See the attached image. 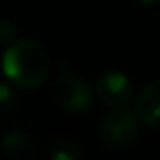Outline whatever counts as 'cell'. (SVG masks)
Masks as SVG:
<instances>
[{
	"mask_svg": "<svg viewBox=\"0 0 160 160\" xmlns=\"http://www.w3.org/2000/svg\"><path fill=\"white\" fill-rule=\"evenodd\" d=\"M49 158L51 160H79L81 158V146L71 136H57L49 146Z\"/></svg>",
	"mask_w": 160,
	"mask_h": 160,
	"instance_id": "7",
	"label": "cell"
},
{
	"mask_svg": "<svg viewBox=\"0 0 160 160\" xmlns=\"http://www.w3.org/2000/svg\"><path fill=\"white\" fill-rule=\"evenodd\" d=\"M99 144L109 152H124L138 138V120L130 109H109L99 122Z\"/></svg>",
	"mask_w": 160,
	"mask_h": 160,
	"instance_id": "2",
	"label": "cell"
},
{
	"mask_svg": "<svg viewBox=\"0 0 160 160\" xmlns=\"http://www.w3.org/2000/svg\"><path fill=\"white\" fill-rule=\"evenodd\" d=\"M95 95L109 109H124L132 102L134 91H132L130 79L124 73L109 69L99 73L98 81H95Z\"/></svg>",
	"mask_w": 160,
	"mask_h": 160,
	"instance_id": "4",
	"label": "cell"
},
{
	"mask_svg": "<svg viewBox=\"0 0 160 160\" xmlns=\"http://www.w3.org/2000/svg\"><path fill=\"white\" fill-rule=\"evenodd\" d=\"M136 2H140V4H146V6H150V4H156V0H136Z\"/></svg>",
	"mask_w": 160,
	"mask_h": 160,
	"instance_id": "10",
	"label": "cell"
},
{
	"mask_svg": "<svg viewBox=\"0 0 160 160\" xmlns=\"http://www.w3.org/2000/svg\"><path fill=\"white\" fill-rule=\"evenodd\" d=\"M158 89L160 81L154 79L148 85H144V89L138 93L136 102H134V118L138 120V124H144L148 130L158 132L160 128V102H158Z\"/></svg>",
	"mask_w": 160,
	"mask_h": 160,
	"instance_id": "5",
	"label": "cell"
},
{
	"mask_svg": "<svg viewBox=\"0 0 160 160\" xmlns=\"http://www.w3.org/2000/svg\"><path fill=\"white\" fill-rule=\"evenodd\" d=\"M16 108V95L8 83L0 81V116H8Z\"/></svg>",
	"mask_w": 160,
	"mask_h": 160,
	"instance_id": "8",
	"label": "cell"
},
{
	"mask_svg": "<svg viewBox=\"0 0 160 160\" xmlns=\"http://www.w3.org/2000/svg\"><path fill=\"white\" fill-rule=\"evenodd\" d=\"M51 99L57 109L69 116H77L89 109L93 91L83 77L75 73H61L51 85Z\"/></svg>",
	"mask_w": 160,
	"mask_h": 160,
	"instance_id": "3",
	"label": "cell"
},
{
	"mask_svg": "<svg viewBox=\"0 0 160 160\" xmlns=\"http://www.w3.org/2000/svg\"><path fill=\"white\" fill-rule=\"evenodd\" d=\"M16 32H18V28L12 20L0 18V43H6V45L12 43L16 39Z\"/></svg>",
	"mask_w": 160,
	"mask_h": 160,
	"instance_id": "9",
	"label": "cell"
},
{
	"mask_svg": "<svg viewBox=\"0 0 160 160\" xmlns=\"http://www.w3.org/2000/svg\"><path fill=\"white\" fill-rule=\"evenodd\" d=\"M2 71L16 87L37 89L51 73V55L37 41H16L2 55Z\"/></svg>",
	"mask_w": 160,
	"mask_h": 160,
	"instance_id": "1",
	"label": "cell"
},
{
	"mask_svg": "<svg viewBox=\"0 0 160 160\" xmlns=\"http://www.w3.org/2000/svg\"><path fill=\"white\" fill-rule=\"evenodd\" d=\"M0 152L6 160H35V144L27 132L12 130L2 136Z\"/></svg>",
	"mask_w": 160,
	"mask_h": 160,
	"instance_id": "6",
	"label": "cell"
}]
</instances>
